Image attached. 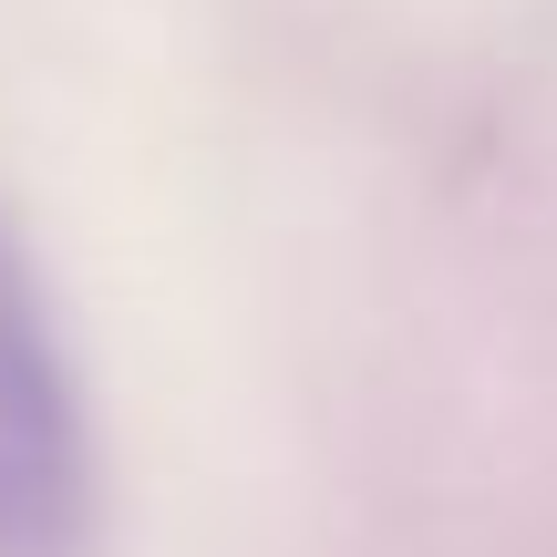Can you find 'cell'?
Segmentation results:
<instances>
[{
	"instance_id": "cell-1",
	"label": "cell",
	"mask_w": 557,
	"mask_h": 557,
	"mask_svg": "<svg viewBox=\"0 0 557 557\" xmlns=\"http://www.w3.org/2000/svg\"><path fill=\"white\" fill-rule=\"evenodd\" d=\"M94 537V413L32 259L0 218V557H83Z\"/></svg>"
}]
</instances>
